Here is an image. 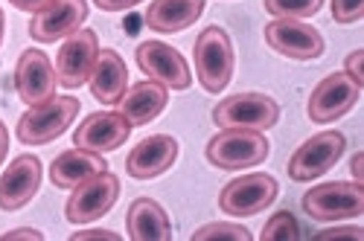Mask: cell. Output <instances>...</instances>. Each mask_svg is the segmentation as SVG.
I'll list each match as a JSON object with an SVG mask.
<instances>
[{"label": "cell", "instance_id": "cell-1", "mask_svg": "<svg viewBox=\"0 0 364 241\" xmlns=\"http://www.w3.org/2000/svg\"><path fill=\"white\" fill-rule=\"evenodd\" d=\"M233 41L222 26H207L196 38V73L207 94H222L233 79Z\"/></svg>", "mask_w": 364, "mask_h": 241}, {"label": "cell", "instance_id": "cell-2", "mask_svg": "<svg viewBox=\"0 0 364 241\" xmlns=\"http://www.w3.org/2000/svg\"><path fill=\"white\" fill-rule=\"evenodd\" d=\"M79 113V99L73 96H53L41 105H33L21 119H18V140L26 145H44L53 142L55 137H62L70 123Z\"/></svg>", "mask_w": 364, "mask_h": 241}, {"label": "cell", "instance_id": "cell-3", "mask_svg": "<svg viewBox=\"0 0 364 241\" xmlns=\"http://www.w3.org/2000/svg\"><path fill=\"white\" fill-rule=\"evenodd\" d=\"M303 209L312 221H344L364 213V184L353 180H332V184L312 186L303 195Z\"/></svg>", "mask_w": 364, "mask_h": 241}, {"label": "cell", "instance_id": "cell-4", "mask_svg": "<svg viewBox=\"0 0 364 241\" xmlns=\"http://www.w3.org/2000/svg\"><path fill=\"white\" fill-rule=\"evenodd\" d=\"M268 157V140L251 128H222L207 142V160L216 169H248Z\"/></svg>", "mask_w": 364, "mask_h": 241}, {"label": "cell", "instance_id": "cell-5", "mask_svg": "<svg viewBox=\"0 0 364 241\" xmlns=\"http://www.w3.org/2000/svg\"><path fill=\"white\" fill-rule=\"evenodd\" d=\"M280 119V105L265 94H233L213 108V123L219 128H251L268 131Z\"/></svg>", "mask_w": 364, "mask_h": 241}, {"label": "cell", "instance_id": "cell-6", "mask_svg": "<svg viewBox=\"0 0 364 241\" xmlns=\"http://www.w3.org/2000/svg\"><path fill=\"white\" fill-rule=\"evenodd\" d=\"M344 148H347V137L341 131H321L309 137L289 157V177L297 180V184H309V180L323 177L341 160Z\"/></svg>", "mask_w": 364, "mask_h": 241}, {"label": "cell", "instance_id": "cell-7", "mask_svg": "<svg viewBox=\"0 0 364 241\" xmlns=\"http://www.w3.org/2000/svg\"><path fill=\"white\" fill-rule=\"evenodd\" d=\"M280 195V184L265 172H254V174H242L222 189L219 195V206L228 215L245 218V215H257L262 209H268Z\"/></svg>", "mask_w": 364, "mask_h": 241}, {"label": "cell", "instance_id": "cell-8", "mask_svg": "<svg viewBox=\"0 0 364 241\" xmlns=\"http://www.w3.org/2000/svg\"><path fill=\"white\" fill-rule=\"evenodd\" d=\"M119 198V180L111 172H100L94 177L82 180L79 186H73V195L68 198L65 206V218L70 224H90L102 218L108 209Z\"/></svg>", "mask_w": 364, "mask_h": 241}, {"label": "cell", "instance_id": "cell-9", "mask_svg": "<svg viewBox=\"0 0 364 241\" xmlns=\"http://www.w3.org/2000/svg\"><path fill=\"white\" fill-rule=\"evenodd\" d=\"M100 55V41L94 29H76L73 35L65 38V44L58 47V58H55V79L62 87L73 90L82 87L90 73H94Z\"/></svg>", "mask_w": 364, "mask_h": 241}, {"label": "cell", "instance_id": "cell-10", "mask_svg": "<svg viewBox=\"0 0 364 241\" xmlns=\"http://www.w3.org/2000/svg\"><path fill=\"white\" fill-rule=\"evenodd\" d=\"M265 44L294 62H312L323 55V35L297 18H274L265 23Z\"/></svg>", "mask_w": 364, "mask_h": 241}, {"label": "cell", "instance_id": "cell-11", "mask_svg": "<svg viewBox=\"0 0 364 241\" xmlns=\"http://www.w3.org/2000/svg\"><path fill=\"white\" fill-rule=\"evenodd\" d=\"M55 84H58V79H55V70H53V62L47 58V52L36 50V47L23 50L15 65L18 96L33 108V105H41L55 96Z\"/></svg>", "mask_w": 364, "mask_h": 241}, {"label": "cell", "instance_id": "cell-12", "mask_svg": "<svg viewBox=\"0 0 364 241\" xmlns=\"http://www.w3.org/2000/svg\"><path fill=\"white\" fill-rule=\"evenodd\" d=\"M137 58V67L149 76L161 82L164 87H172V90H187L193 84V76H190V67L184 62L175 47L164 44V41H143L134 52Z\"/></svg>", "mask_w": 364, "mask_h": 241}, {"label": "cell", "instance_id": "cell-13", "mask_svg": "<svg viewBox=\"0 0 364 241\" xmlns=\"http://www.w3.org/2000/svg\"><path fill=\"white\" fill-rule=\"evenodd\" d=\"M361 87L341 70V73H332L323 82H318V87L312 90L309 96V119L312 123H332V119H341L355 102H358Z\"/></svg>", "mask_w": 364, "mask_h": 241}, {"label": "cell", "instance_id": "cell-14", "mask_svg": "<svg viewBox=\"0 0 364 241\" xmlns=\"http://www.w3.org/2000/svg\"><path fill=\"white\" fill-rule=\"evenodd\" d=\"M87 21V0H53V4L33 15L29 21V35L38 44H53L73 35Z\"/></svg>", "mask_w": 364, "mask_h": 241}, {"label": "cell", "instance_id": "cell-15", "mask_svg": "<svg viewBox=\"0 0 364 241\" xmlns=\"http://www.w3.org/2000/svg\"><path fill=\"white\" fill-rule=\"evenodd\" d=\"M132 137V123L119 113V111H100L85 116V123L76 128L73 142L79 148H87V152H117L119 145Z\"/></svg>", "mask_w": 364, "mask_h": 241}, {"label": "cell", "instance_id": "cell-16", "mask_svg": "<svg viewBox=\"0 0 364 241\" xmlns=\"http://www.w3.org/2000/svg\"><path fill=\"white\" fill-rule=\"evenodd\" d=\"M41 186V160L36 155H21L0 174V209L15 213L36 198Z\"/></svg>", "mask_w": 364, "mask_h": 241}, {"label": "cell", "instance_id": "cell-17", "mask_svg": "<svg viewBox=\"0 0 364 241\" xmlns=\"http://www.w3.org/2000/svg\"><path fill=\"white\" fill-rule=\"evenodd\" d=\"M178 160V140L169 134H155L140 140L129 157H126V172L134 180H151L164 174L166 169H172V163Z\"/></svg>", "mask_w": 364, "mask_h": 241}, {"label": "cell", "instance_id": "cell-18", "mask_svg": "<svg viewBox=\"0 0 364 241\" xmlns=\"http://www.w3.org/2000/svg\"><path fill=\"white\" fill-rule=\"evenodd\" d=\"M169 102V94H166V87L155 79H146V82H137L132 87H126V94L123 99H119V113H123L132 128L134 125H149L151 119H158L161 111L166 108Z\"/></svg>", "mask_w": 364, "mask_h": 241}, {"label": "cell", "instance_id": "cell-19", "mask_svg": "<svg viewBox=\"0 0 364 241\" xmlns=\"http://www.w3.org/2000/svg\"><path fill=\"white\" fill-rule=\"evenodd\" d=\"M90 94L102 105H117L123 99L129 87V67L123 62V55L117 50H100L94 73H90Z\"/></svg>", "mask_w": 364, "mask_h": 241}, {"label": "cell", "instance_id": "cell-20", "mask_svg": "<svg viewBox=\"0 0 364 241\" xmlns=\"http://www.w3.org/2000/svg\"><path fill=\"white\" fill-rule=\"evenodd\" d=\"M126 230H129V238L134 241H169L172 238V221L166 215V209L151 198L132 201L126 213Z\"/></svg>", "mask_w": 364, "mask_h": 241}, {"label": "cell", "instance_id": "cell-21", "mask_svg": "<svg viewBox=\"0 0 364 241\" xmlns=\"http://www.w3.org/2000/svg\"><path fill=\"white\" fill-rule=\"evenodd\" d=\"M100 172H108V163L102 160V155L87 152V148H79V145L70 148V152H62L50 166V177L58 189H73L82 180L94 177Z\"/></svg>", "mask_w": 364, "mask_h": 241}, {"label": "cell", "instance_id": "cell-22", "mask_svg": "<svg viewBox=\"0 0 364 241\" xmlns=\"http://www.w3.org/2000/svg\"><path fill=\"white\" fill-rule=\"evenodd\" d=\"M204 12V0H151L146 9V26L155 33H181L193 26Z\"/></svg>", "mask_w": 364, "mask_h": 241}, {"label": "cell", "instance_id": "cell-23", "mask_svg": "<svg viewBox=\"0 0 364 241\" xmlns=\"http://www.w3.org/2000/svg\"><path fill=\"white\" fill-rule=\"evenodd\" d=\"M262 241H297L300 238V224L289 209H280L277 215H271L259 232Z\"/></svg>", "mask_w": 364, "mask_h": 241}, {"label": "cell", "instance_id": "cell-24", "mask_svg": "<svg viewBox=\"0 0 364 241\" xmlns=\"http://www.w3.org/2000/svg\"><path fill=\"white\" fill-rule=\"evenodd\" d=\"M323 6V0H265V12L274 18H312Z\"/></svg>", "mask_w": 364, "mask_h": 241}, {"label": "cell", "instance_id": "cell-25", "mask_svg": "<svg viewBox=\"0 0 364 241\" xmlns=\"http://www.w3.org/2000/svg\"><path fill=\"white\" fill-rule=\"evenodd\" d=\"M213 238H233V241H251V232L242 224H230V221H213L204 224L193 232V241H213Z\"/></svg>", "mask_w": 364, "mask_h": 241}, {"label": "cell", "instance_id": "cell-26", "mask_svg": "<svg viewBox=\"0 0 364 241\" xmlns=\"http://www.w3.org/2000/svg\"><path fill=\"white\" fill-rule=\"evenodd\" d=\"M364 15V0H332V18L338 23H355Z\"/></svg>", "mask_w": 364, "mask_h": 241}, {"label": "cell", "instance_id": "cell-27", "mask_svg": "<svg viewBox=\"0 0 364 241\" xmlns=\"http://www.w3.org/2000/svg\"><path fill=\"white\" fill-rule=\"evenodd\" d=\"M344 73L358 84V87H364V50H355V52H350L347 55V62H344Z\"/></svg>", "mask_w": 364, "mask_h": 241}, {"label": "cell", "instance_id": "cell-28", "mask_svg": "<svg viewBox=\"0 0 364 241\" xmlns=\"http://www.w3.org/2000/svg\"><path fill=\"white\" fill-rule=\"evenodd\" d=\"M329 238H355V241H361L364 238V230L361 227H332V230L318 232L312 241H329Z\"/></svg>", "mask_w": 364, "mask_h": 241}, {"label": "cell", "instance_id": "cell-29", "mask_svg": "<svg viewBox=\"0 0 364 241\" xmlns=\"http://www.w3.org/2000/svg\"><path fill=\"white\" fill-rule=\"evenodd\" d=\"M70 241H119V235L111 230H85V232H73Z\"/></svg>", "mask_w": 364, "mask_h": 241}, {"label": "cell", "instance_id": "cell-30", "mask_svg": "<svg viewBox=\"0 0 364 241\" xmlns=\"http://www.w3.org/2000/svg\"><path fill=\"white\" fill-rule=\"evenodd\" d=\"M0 241H44V232H38L33 227H18L6 235H0Z\"/></svg>", "mask_w": 364, "mask_h": 241}, {"label": "cell", "instance_id": "cell-31", "mask_svg": "<svg viewBox=\"0 0 364 241\" xmlns=\"http://www.w3.org/2000/svg\"><path fill=\"white\" fill-rule=\"evenodd\" d=\"M9 4L15 6V9H21V12H29V15H38V12H44L53 0H9Z\"/></svg>", "mask_w": 364, "mask_h": 241}, {"label": "cell", "instance_id": "cell-32", "mask_svg": "<svg viewBox=\"0 0 364 241\" xmlns=\"http://www.w3.org/2000/svg\"><path fill=\"white\" fill-rule=\"evenodd\" d=\"M94 4H97L102 12H123V9L137 6L140 0H94Z\"/></svg>", "mask_w": 364, "mask_h": 241}, {"label": "cell", "instance_id": "cell-33", "mask_svg": "<svg viewBox=\"0 0 364 241\" xmlns=\"http://www.w3.org/2000/svg\"><path fill=\"white\" fill-rule=\"evenodd\" d=\"M350 172H353V177L358 180V184H364V155H361V152L353 155V160H350Z\"/></svg>", "mask_w": 364, "mask_h": 241}, {"label": "cell", "instance_id": "cell-34", "mask_svg": "<svg viewBox=\"0 0 364 241\" xmlns=\"http://www.w3.org/2000/svg\"><path fill=\"white\" fill-rule=\"evenodd\" d=\"M6 155H9V131L4 123H0V163L6 160Z\"/></svg>", "mask_w": 364, "mask_h": 241}, {"label": "cell", "instance_id": "cell-35", "mask_svg": "<svg viewBox=\"0 0 364 241\" xmlns=\"http://www.w3.org/2000/svg\"><path fill=\"white\" fill-rule=\"evenodd\" d=\"M4 33H6V15L0 9V44H4Z\"/></svg>", "mask_w": 364, "mask_h": 241}]
</instances>
